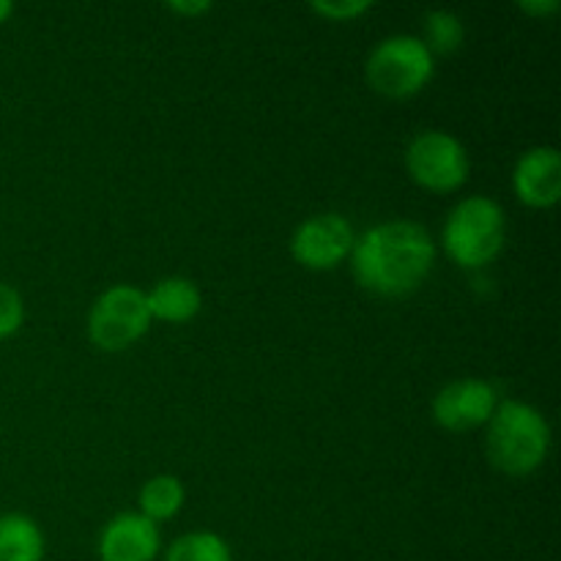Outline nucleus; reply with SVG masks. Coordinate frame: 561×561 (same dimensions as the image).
Wrapping results in <instances>:
<instances>
[{
    "label": "nucleus",
    "mask_w": 561,
    "mask_h": 561,
    "mask_svg": "<svg viewBox=\"0 0 561 561\" xmlns=\"http://www.w3.org/2000/svg\"><path fill=\"white\" fill-rule=\"evenodd\" d=\"M151 327L146 294L135 285H113L104 290L88 316V334L102 351H124Z\"/></svg>",
    "instance_id": "39448f33"
},
{
    "label": "nucleus",
    "mask_w": 561,
    "mask_h": 561,
    "mask_svg": "<svg viewBox=\"0 0 561 561\" xmlns=\"http://www.w3.org/2000/svg\"><path fill=\"white\" fill-rule=\"evenodd\" d=\"M22 318H25V305L20 294L11 285L0 283V340L11 337L22 327Z\"/></svg>",
    "instance_id": "dca6fc26"
},
{
    "label": "nucleus",
    "mask_w": 561,
    "mask_h": 561,
    "mask_svg": "<svg viewBox=\"0 0 561 561\" xmlns=\"http://www.w3.org/2000/svg\"><path fill=\"white\" fill-rule=\"evenodd\" d=\"M513 186L526 206H557L561 197V157L557 148H529L515 164Z\"/></svg>",
    "instance_id": "1a4fd4ad"
},
{
    "label": "nucleus",
    "mask_w": 561,
    "mask_h": 561,
    "mask_svg": "<svg viewBox=\"0 0 561 561\" xmlns=\"http://www.w3.org/2000/svg\"><path fill=\"white\" fill-rule=\"evenodd\" d=\"M507 219L502 206L485 195L460 201L444 222V250L458 266L482 268L502 252Z\"/></svg>",
    "instance_id": "7ed1b4c3"
},
{
    "label": "nucleus",
    "mask_w": 561,
    "mask_h": 561,
    "mask_svg": "<svg viewBox=\"0 0 561 561\" xmlns=\"http://www.w3.org/2000/svg\"><path fill=\"white\" fill-rule=\"evenodd\" d=\"M496 411V389L482 378H463L447 383L433 400V416L447 431H471L488 425Z\"/></svg>",
    "instance_id": "6e6552de"
},
{
    "label": "nucleus",
    "mask_w": 561,
    "mask_h": 561,
    "mask_svg": "<svg viewBox=\"0 0 561 561\" xmlns=\"http://www.w3.org/2000/svg\"><path fill=\"white\" fill-rule=\"evenodd\" d=\"M520 9L531 11V14H551V11L559 9V0H540V3L537 0H524Z\"/></svg>",
    "instance_id": "6ab92c4d"
},
{
    "label": "nucleus",
    "mask_w": 561,
    "mask_h": 561,
    "mask_svg": "<svg viewBox=\"0 0 561 561\" xmlns=\"http://www.w3.org/2000/svg\"><path fill=\"white\" fill-rule=\"evenodd\" d=\"M168 9L192 16V14H203V11H208L211 9V3H208V0H190V3H186V0H170Z\"/></svg>",
    "instance_id": "a211bd4d"
},
{
    "label": "nucleus",
    "mask_w": 561,
    "mask_h": 561,
    "mask_svg": "<svg viewBox=\"0 0 561 561\" xmlns=\"http://www.w3.org/2000/svg\"><path fill=\"white\" fill-rule=\"evenodd\" d=\"M354 228L340 214H318L305 219L290 239V252L307 268H334L354 250Z\"/></svg>",
    "instance_id": "0eeeda50"
},
{
    "label": "nucleus",
    "mask_w": 561,
    "mask_h": 561,
    "mask_svg": "<svg viewBox=\"0 0 561 561\" xmlns=\"http://www.w3.org/2000/svg\"><path fill=\"white\" fill-rule=\"evenodd\" d=\"M488 458L504 474H531L551 447V425L529 403L504 400L488 422Z\"/></svg>",
    "instance_id": "f03ea898"
},
{
    "label": "nucleus",
    "mask_w": 561,
    "mask_h": 561,
    "mask_svg": "<svg viewBox=\"0 0 561 561\" xmlns=\"http://www.w3.org/2000/svg\"><path fill=\"white\" fill-rule=\"evenodd\" d=\"M436 244L420 222L398 219L365 230L354 241L351 266L356 283L378 296H405L431 274Z\"/></svg>",
    "instance_id": "f257e3e1"
},
{
    "label": "nucleus",
    "mask_w": 561,
    "mask_h": 561,
    "mask_svg": "<svg viewBox=\"0 0 561 561\" xmlns=\"http://www.w3.org/2000/svg\"><path fill=\"white\" fill-rule=\"evenodd\" d=\"M186 491L181 485L179 477L159 474L153 480H148L140 491V515H146L148 520H168L173 518L175 513L184 504Z\"/></svg>",
    "instance_id": "ddd939ff"
},
{
    "label": "nucleus",
    "mask_w": 561,
    "mask_h": 561,
    "mask_svg": "<svg viewBox=\"0 0 561 561\" xmlns=\"http://www.w3.org/2000/svg\"><path fill=\"white\" fill-rule=\"evenodd\" d=\"M164 561H233L228 542L214 531H192L168 548Z\"/></svg>",
    "instance_id": "4468645a"
},
{
    "label": "nucleus",
    "mask_w": 561,
    "mask_h": 561,
    "mask_svg": "<svg viewBox=\"0 0 561 561\" xmlns=\"http://www.w3.org/2000/svg\"><path fill=\"white\" fill-rule=\"evenodd\" d=\"M146 305L151 318L170 323H184L201 312L203 296L197 285L186 277H168L159 279L146 294Z\"/></svg>",
    "instance_id": "9b49d317"
},
{
    "label": "nucleus",
    "mask_w": 561,
    "mask_h": 561,
    "mask_svg": "<svg viewBox=\"0 0 561 561\" xmlns=\"http://www.w3.org/2000/svg\"><path fill=\"white\" fill-rule=\"evenodd\" d=\"M44 535L27 515L11 513L0 518V561H42Z\"/></svg>",
    "instance_id": "f8f14e48"
},
{
    "label": "nucleus",
    "mask_w": 561,
    "mask_h": 561,
    "mask_svg": "<svg viewBox=\"0 0 561 561\" xmlns=\"http://www.w3.org/2000/svg\"><path fill=\"white\" fill-rule=\"evenodd\" d=\"M365 75L367 82L383 96H414L433 77V55L422 38L400 33L376 44L367 58Z\"/></svg>",
    "instance_id": "20e7f679"
},
{
    "label": "nucleus",
    "mask_w": 561,
    "mask_h": 561,
    "mask_svg": "<svg viewBox=\"0 0 561 561\" xmlns=\"http://www.w3.org/2000/svg\"><path fill=\"white\" fill-rule=\"evenodd\" d=\"M11 11H14V3H11V0H0V22H3Z\"/></svg>",
    "instance_id": "aec40b11"
},
{
    "label": "nucleus",
    "mask_w": 561,
    "mask_h": 561,
    "mask_svg": "<svg viewBox=\"0 0 561 561\" xmlns=\"http://www.w3.org/2000/svg\"><path fill=\"white\" fill-rule=\"evenodd\" d=\"M373 9L370 0H312V11L329 16V20H351Z\"/></svg>",
    "instance_id": "f3484780"
},
{
    "label": "nucleus",
    "mask_w": 561,
    "mask_h": 561,
    "mask_svg": "<svg viewBox=\"0 0 561 561\" xmlns=\"http://www.w3.org/2000/svg\"><path fill=\"white\" fill-rule=\"evenodd\" d=\"M405 168L411 179L431 192H453L469 179V153L458 137L447 131H422L405 151Z\"/></svg>",
    "instance_id": "423d86ee"
},
{
    "label": "nucleus",
    "mask_w": 561,
    "mask_h": 561,
    "mask_svg": "<svg viewBox=\"0 0 561 561\" xmlns=\"http://www.w3.org/2000/svg\"><path fill=\"white\" fill-rule=\"evenodd\" d=\"M159 553V529L140 513L115 515L99 537L102 561H153Z\"/></svg>",
    "instance_id": "9d476101"
},
{
    "label": "nucleus",
    "mask_w": 561,
    "mask_h": 561,
    "mask_svg": "<svg viewBox=\"0 0 561 561\" xmlns=\"http://www.w3.org/2000/svg\"><path fill=\"white\" fill-rule=\"evenodd\" d=\"M466 38V27L463 22H460L458 14H453V11H431V14L425 16V47L438 55H449L455 53V49L463 44Z\"/></svg>",
    "instance_id": "2eb2a0df"
}]
</instances>
